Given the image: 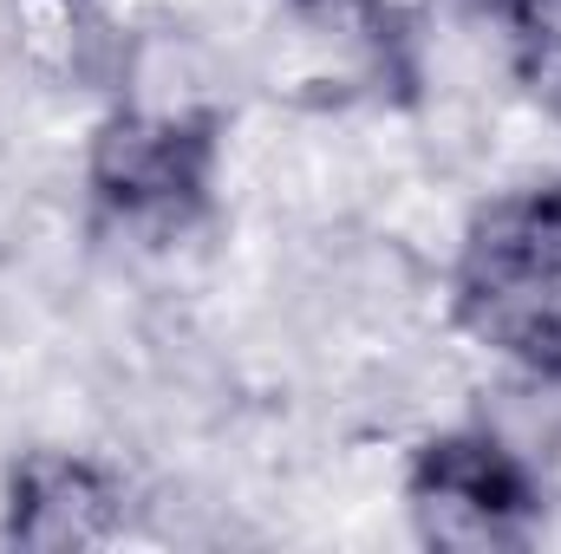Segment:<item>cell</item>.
<instances>
[{"label": "cell", "instance_id": "obj_1", "mask_svg": "<svg viewBox=\"0 0 561 554\" xmlns=\"http://www.w3.org/2000/svg\"><path fill=\"white\" fill-rule=\"evenodd\" d=\"M222 150L229 118H157L131 105H105L85 131L72 196L85 216V242H118L131 255H176L222 235Z\"/></svg>", "mask_w": 561, "mask_h": 554}, {"label": "cell", "instance_id": "obj_2", "mask_svg": "<svg viewBox=\"0 0 561 554\" xmlns=\"http://www.w3.org/2000/svg\"><path fill=\"white\" fill-rule=\"evenodd\" d=\"M444 326L496 372L561 385V176L477 196L444 268Z\"/></svg>", "mask_w": 561, "mask_h": 554}, {"label": "cell", "instance_id": "obj_3", "mask_svg": "<svg viewBox=\"0 0 561 554\" xmlns=\"http://www.w3.org/2000/svg\"><path fill=\"white\" fill-rule=\"evenodd\" d=\"M549 503L556 489L542 470L477 412L412 430L399 450V522L419 549H529L549 522Z\"/></svg>", "mask_w": 561, "mask_h": 554}, {"label": "cell", "instance_id": "obj_4", "mask_svg": "<svg viewBox=\"0 0 561 554\" xmlns=\"http://www.w3.org/2000/svg\"><path fill=\"white\" fill-rule=\"evenodd\" d=\"M157 489L85 437H26L0 457V549L85 554L144 535Z\"/></svg>", "mask_w": 561, "mask_h": 554}, {"label": "cell", "instance_id": "obj_5", "mask_svg": "<svg viewBox=\"0 0 561 554\" xmlns=\"http://www.w3.org/2000/svg\"><path fill=\"white\" fill-rule=\"evenodd\" d=\"M125 46L118 0H0V59L20 92L105 99Z\"/></svg>", "mask_w": 561, "mask_h": 554}, {"label": "cell", "instance_id": "obj_6", "mask_svg": "<svg viewBox=\"0 0 561 554\" xmlns=\"http://www.w3.org/2000/svg\"><path fill=\"white\" fill-rule=\"evenodd\" d=\"M300 26H313L379 99L419 105L431 46L457 0H280Z\"/></svg>", "mask_w": 561, "mask_h": 554}]
</instances>
